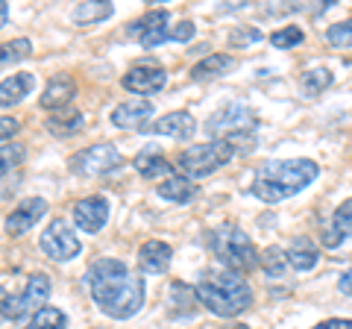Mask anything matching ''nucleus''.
<instances>
[{
    "mask_svg": "<svg viewBox=\"0 0 352 329\" xmlns=\"http://www.w3.org/2000/svg\"><path fill=\"white\" fill-rule=\"evenodd\" d=\"M30 53H32L30 39L6 41V45H0V68H9V65H15V62H21V59H27Z\"/></svg>",
    "mask_w": 352,
    "mask_h": 329,
    "instance_id": "28",
    "label": "nucleus"
},
{
    "mask_svg": "<svg viewBox=\"0 0 352 329\" xmlns=\"http://www.w3.org/2000/svg\"><path fill=\"white\" fill-rule=\"evenodd\" d=\"M302 30L300 27H282L276 32H270V45L273 47H279V50H291L296 45H302Z\"/></svg>",
    "mask_w": 352,
    "mask_h": 329,
    "instance_id": "30",
    "label": "nucleus"
},
{
    "mask_svg": "<svg viewBox=\"0 0 352 329\" xmlns=\"http://www.w3.org/2000/svg\"><path fill=\"white\" fill-rule=\"evenodd\" d=\"M156 194L170 203H191L197 197V185L188 177H182V173H170L168 180H162L156 185Z\"/></svg>",
    "mask_w": 352,
    "mask_h": 329,
    "instance_id": "22",
    "label": "nucleus"
},
{
    "mask_svg": "<svg viewBox=\"0 0 352 329\" xmlns=\"http://www.w3.org/2000/svg\"><path fill=\"white\" fill-rule=\"evenodd\" d=\"M326 41L332 47H340V50H346L352 47V18L344 21V24H332L326 30Z\"/></svg>",
    "mask_w": 352,
    "mask_h": 329,
    "instance_id": "31",
    "label": "nucleus"
},
{
    "mask_svg": "<svg viewBox=\"0 0 352 329\" xmlns=\"http://www.w3.org/2000/svg\"><path fill=\"white\" fill-rule=\"evenodd\" d=\"M124 89L132 92V94H141V97H150L164 89V83H168V74H164L162 65L156 62H135L132 68L124 74Z\"/></svg>",
    "mask_w": 352,
    "mask_h": 329,
    "instance_id": "11",
    "label": "nucleus"
},
{
    "mask_svg": "<svg viewBox=\"0 0 352 329\" xmlns=\"http://www.w3.org/2000/svg\"><path fill=\"white\" fill-rule=\"evenodd\" d=\"M256 129V115L244 103H229L206 120V133L214 138H229L238 133H252Z\"/></svg>",
    "mask_w": 352,
    "mask_h": 329,
    "instance_id": "8",
    "label": "nucleus"
},
{
    "mask_svg": "<svg viewBox=\"0 0 352 329\" xmlns=\"http://www.w3.org/2000/svg\"><path fill=\"white\" fill-rule=\"evenodd\" d=\"M338 288H340V294H346V297H352V268L344 273V277H340Z\"/></svg>",
    "mask_w": 352,
    "mask_h": 329,
    "instance_id": "37",
    "label": "nucleus"
},
{
    "mask_svg": "<svg viewBox=\"0 0 352 329\" xmlns=\"http://www.w3.org/2000/svg\"><path fill=\"white\" fill-rule=\"evenodd\" d=\"M88 291L100 312L115 317V321H129L144 306V279L135 270H129L118 259H97L88 268Z\"/></svg>",
    "mask_w": 352,
    "mask_h": 329,
    "instance_id": "1",
    "label": "nucleus"
},
{
    "mask_svg": "<svg viewBox=\"0 0 352 329\" xmlns=\"http://www.w3.org/2000/svg\"><path fill=\"white\" fill-rule=\"evenodd\" d=\"M335 83V76L329 68H308L302 76H300V89L305 97H317V94H323L329 85Z\"/></svg>",
    "mask_w": 352,
    "mask_h": 329,
    "instance_id": "25",
    "label": "nucleus"
},
{
    "mask_svg": "<svg viewBox=\"0 0 352 329\" xmlns=\"http://www.w3.org/2000/svg\"><path fill=\"white\" fill-rule=\"evenodd\" d=\"M153 118V100H126L112 109V124L120 129H144V120Z\"/></svg>",
    "mask_w": 352,
    "mask_h": 329,
    "instance_id": "16",
    "label": "nucleus"
},
{
    "mask_svg": "<svg viewBox=\"0 0 352 329\" xmlns=\"http://www.w3.org/2000/svg\"><path fill=\"white\" fill-rule=\"evenodd\" d=\"M311 329H352V321L349 317H332V321H323V323H317Z\"/></svg>",
    "mask_w": 352,
    "mask_h": 329,
    "instance_id": "36",
    "label": "nucleus"
},
{
    "mask_svg": "<svg viewBox=\"0 0 352 329\" xmlns=\"http://www.w3.org/2000/svg\"><path fill=\"white\" fill-rule=\"evenodd\" d=\"M27 329H68V315L62 309H53V306H41V309L32 315Z\"/></svg>",
    "mask_w": 352,
    "mask_h": 329,
    "instance_id": "27",
    "label": "nucleus"
},
{
    "mask_svg": "<svg viewBox=\"0 0 352 329\" xmlns=\"http://www.w3.org/2000/svg\"><path fill=\"white\" fill-rule=\"evenodd\" d=\"M320 241H323V247H329V250H338L340 244L352 241V197H349V200H344L335 209L332 221L323 226Z\"/></svg>",
    "mask_w": 352,
    "mask_h": 329,
    "instance_id": "15",
    "label": "nucleus"
},
{
    "mask_svg": "<svg viewBox=\"0 0 352 329\" xmlns=\"http://www.w3.org/2000/svg\"><path fill=\"white\" fill-rule=\"evenodd\" d=\"M50 297V277L47 273H32L27 279L21 294H6L3 306H0V317L6 321H24L27 315L38 312Z\"/></svg>",
    "mask_w": 352,
    "mask_h": 329,
    "instance_id": "6",
    "label": "nucleus"
},
{
    "mask_svg": "<svg viewBox=\"0 0 352 329\" xmlns=\"http://www.w3.org/2000/svg\"><path fill=\"white\" fill-rule=\"evenodd\" d=\"M170 12L168 9H153V12H147L144 18H138L135 24H129L126 27V36L129 39H135L144 50H153V47H159L164 45V41H170Z\"/></svg>",
    "mask_w": 352,
    "mask_h": 329,
    "instance_id": "9",
    "label": "nucleus"
},
{
    "mask_svg": "<svg viewBox=\"0 0 352 329\" xmlns=\"http://www.w3.org/2000/svg\"><path fill=\"white\" fill-rule=\"evenodd\" d=\"M3 300H6V288H0V306H3Z\"/></svg>",
    "mask_w": 352,
    "mask_h": 329,
    "instance_id": "39",
    "label": "nucleus"
},
{
    "mask_svg": "<svg viewBox=\"0 0 352 329\" xmlns=\"http://www.w3.org/2000/svg\"><path fill=\"white\" fill-rule=\"evenodd\" d=\"M170 259H173V247L164 244L159 238L144 241L138 250V265L144 273H164L170 268Z\"/></svg>",
    "mask_w": 352,
    "mask_h": 329,
    "instance_id": "17",
    "label": "nucleus"
},
{
    "mask_svg": "<svg viewBox=\"0 0 352 329\" xmlns=\"http://www.w3.org/2000/svg\"><path fill=\"white\" fill-rule=\"evenodd\" d=\"M120 164H124V156L115 145H91L71 156V168L85 177H106V173H115Z\"/></svg>",
    "mask_w": 352,
    "mask_h": 329,
    "instance_id": "7",
    "label": "nucleus"
},
{
    "mask_svg": "<svg viewBox=\"0 0 352 329\" xmlns=\"http://www.w3.org/2000/svg\"><path fill=\"white\" fill-rule=\"evenodd\" d=\"M32 89H36V76L27 74V71L6 76V80L0 83V106L9 109V106L21 103V100H24V97H27Z\"/></svg>",
    "mask_w": 352,
    "mask_h": 329,
    "instance_id": "20",
    "label": "nucleus"
},
{
    "mask_svg": "<svg viewBox=\"0 0 352 329\" xmlns=\"http://www.w3.org/2000/svg\"><path fill=\"white\" fill-rule=\"evenodd\" d=\"M132 168H135L144 180H159V177H170L173 173V164L162 156V153H153V150H144L132 159Z\"/></svg>",
    "mask_w": 352,
    "mask_h": 329,
    "instance_id": "24",
    "label": "nucleus"
},
{
    "mask_svg": "<svg viewBox=\"0 0 352 329\" xmlns=\"http://www.w3.org/2000/svg\"><path fill=\"white\" fill-rule=\"evenodd\" d=\"M206 247L223 270L235 273H250L258 268V250L252 244V238L241 229L238 224H223L206 233Z\"/></svg>",
    "mask_w": 352,
    "mask_h": 329,
    "instance_id": "4",
    "label": "nucleus"
},
{
    "mask_svg": "<svg viewBox=\"0 0 352 329\" xmlns=\"http://www.w3.org/2000/svg\"><path fill=\"white\" fill-rule=\"evenodd\" d=\"M21 129V120L18 118H6V115H0V145H3L6 138H12L15 133Z\"/></svg>",
    "mask_w": 352,
    "mask_h": 329,
    "instance_id": "35",
    "label": "nucleus"
},
{
    "mask_svg": "<svg viewBox=\"0 0 352 329\" xmlns=\"http://www.w3.org/2000/svg\"><path fill=\"white\" fill-rule=\"evenodd\" d=\"M21 159H24V147L21 145H0V177H6L9 171H15Z\"/></svg>",
    "mask_w": 352,
    "mask_h": 329,
    "instance_id": "32",
    "label": "nucleus"
},
{
    "mask_svg": "<svg viewBox=\"0 0 352 329\" xmlns=\"http://www.w3.org/2000/svg\"><path fill=\"white\" fill-rule=\"evenodd\" d=\"M85 127V115L80 112V109H59L56 115H50L47 118V129L53 136H59V138H68V136H76L80 129Z\"/></svg>",
    "mask_w": 352,
    "mask_h": 329,
    "instance_id": "23",
    "label": "nucleus"
},
{
    "mask_svg": "<svg viewBox=\"0 0 352 329\" xmlns=\"http://www.w3.org/2000/svg\"><path fill=\"white\" fill-rule=\"evenodd\" d=\"M6 18H9V3L6 0H0V27L6 24Z\"/></svg>",
    "mask_w": 352,
    "mask_h": 329,
    "instance_id": "38",
    "label": "nucleus"
},
{
    "mask_svg": "<svg viewBox=\"0 0 352 329\" xmlns=\"http://www.w3.org/2000/svg\"><path fill=\"white\" fill-rule=\"evenodd\" d=\"M41 250L53 262H71L82 250V244H80V238L74 235V229L56 217V221H50V226L41 233Z\"/></svg>",
    "mask_w": 352,
    "mask_h": 329,
    "instance_id": "10",
    "label": "nucleus"
},
{
    "mask_svg": "<svg viewBox=\"0 0 352 329\" xmlns=\"http://www.w3.org/2000/svg\"><path fill=\"white\" fill-rule=\"evenodd\" d=\"M285 259H288V268L305 273V270L317 268V262H320V250H317V244H314L311 238L300 235V238L291 241L288 250H285Z\"/></svg>",
    "mask_w": 352,
    "mask_h": 329,
    "instance_id": "19",
    "label": "nucleus"
},
{
    "mask_svg": "<svg viewBox=\"0 0 352 329\" xmlns=\"http://www.w3.org/2000/svg\"><path fill=\"white\" fill-rule=\"evenodd\" d=\"M235 56H229V53H212V56H206L203 62H197L191 68V80L194 83H208V80H217V76H223L235 68Z\"/></svg>",
    "mask_w": 352,
    "mask_h": 329,
    "instance_id": "21",
    "label": "nucleus"
},
{
    "mask_svg": "<svg viewBox=\"0 0 352 329\" xmlns=\"http://www.w3.org/2000/svg\"><path fill=\"white\" fill-rule=\"evenodd\" d=\"M226 329H250V326H244V323H238V326H226Z\"/></svg>",
    "mask_w": 352,
    "mask_h": 329,
    "instance_id": "40",
    "label": "nucleus"
},
{
    "mask_svg": "<svg viewBox=\"0 0 352 329\" xmlns=\"http://www.w3.org/2000/svg\"><path fill=\"white\" fill-rule=\"evenodd\" d=\"M261 39V32L256 27H250V30H235L232 32V39H229V45L238 47V45H252V41H258Z\"/></svg>",
    "mask_w": 352,
    "mask_h": 329,
    "instance_id": "33",
    "label": "nucleus"
},
{
    "mask_svg": "<svg viewBox=\"0 0 352 329\" xmlns=\"http://www.w3.org/2000/svg\"><path fill=\"white\" fill-rule=\"evenodd\" d=\"M264 273L267 277H273V279H279L285 270H288V259H285V250L282 247H267L264 250Z\"/></svg>",
    "mask_w": 352,
    "mask_h": 329,
    "instance_id": "29",
    "label": "nucleus"
},
{
    "mask_svg": "<svg viewBox=\"0 0 352 329\" xmlns=\"http://www.w3.org/2000/svg\"><path fill=\"white\" fill-rule=\"evenodd\" d=\"M115 12V6L112 3H103V0H94V3H80V6H74V12L71 18L76 21V24H97V21H106L109 15Z\"/></svg>",
    "mask_w": 352,
    "mask_h": 329,
    "instance_id": "26",
    "label": "nucleus"
},
{
    "mask_svg": "<svg viewBox=\"0 0 352 329\" xmlns=\"http://www.w3.org/2000/svg\"><path fill=\"white\" fill-rule=\"evenodd\" d=\"M317 173H320V164L314 159H270L256 171L250 191L264 203H282L305 191L317 180Z\"/></svg>",
    "mask_w": 352,
    "mask_h": 329,
    "instance_id": "2",
    "label": "nucleus"
},
{
    "mask_svg": "<svg viewBox=\"0 0 352 329\" xmlns=\"http://www.w3.org/2000/svg\"><path fill=\"white\" fill-rule=\"evenodd\" d=\"M194 297L217 317H238L252 306V288L241 273L214 268L194 285Z\"/></svg>",
    "mask_w": 352,
    "mask_h": 329,
    "instance_id": "3",
    "label": "nucleus"
},
{
    "mask_svg": "<svg viewBox=\"0 0 352 329\" xmlns=\"http://www.w3.org/2000/svg\"><path fill=\"white\" fill-rule=\"evenodd\" d=\"M44 212H47V200H44V197H27V200H21L12 209V215L6 217V224H3L6 233L12 238L30 233V229L44 217Z\"/></svg>",
    "mask_w": 352,
    "mask_h": 329,
    "instance_id": "12",
    "label": "nucleus"
},
{
    "mask_svg": "<svg viewBox=\"0 0 352 329\" xmlns=\"http://www.w3.org/2000/svg\"><path fill=\"white\" fill-rule=\"evenodd\" d=\"M76 94V83L71 80L68 74H59L53 76V80L47 83V89L41 92V109H47V112H56V109H65L71 103V97Z\"/></svg>",
    "mask_w": 352,
    "mask_h": 329,
    "instance_id": "18",
    "label": "nucleus"
},
{
    "mask_svg": "<svg viewBox=\"0 0 352 329\" xmlns=\"http://www.w3.org/2000/svg\"><path fill=\"white\" fill-rule=\"evenodd\" d=\"M144 133H156V136H168V138H176V141H188L194 133H197V120L191 112H168L164 118H159L156 124H144Z\"/></svg>",
    "mask_w": 352,
    "mask_h": 329,
    "instance_id": "14",
    "label": "nucleus"
},
{
    "mask_svg": "<svg viewBox=\"0 0 352 329\" xmlns=\"http://www.w3.org/2000/svg\"><path fill=\"white\" fill-rule=\"evenodd\" d=\"M194 32H197V30H194L191 21H179V24L170 30V36H168V39H170V41H191V39H194Z\"/></svg>",
    "mask_w": 352,
    "mask_h": 329,
    "instance_id": "34",
    "label": "nucleus"
},
{
    "mask_svg": "<svg viewBox=\"0 0 352 329\" xmlns=\"http://www.w3.org/2000/svg\"><path fill=\"white\" fill-rule=\"evenodd\" d=\"M232 156L235 153L223 138H212V141H206V145H191L188 150H182V156L176 164H179L182 177H188L194 182V180L212 177V173L217 168H223Z\"/></svg>",
    "mask_w": 352,
    "mask_h": 329,
    "instance_id": "5",
    "label": "nucleus"
},
{
    "mask_svg": "<svg viewBox=\"0 0 352 329\" xmlns=\"http://www.w3.org/2000/svg\"><path fill=\"white\" fill-rule=\"evenodd\" d=\"M109 221V200L100 194L85 197V200L74 203V224L82 229V233H100Z\"/></svg>",
    "mask_w": 352,
    "mask_h": 329,
    "instance_id": "13",
    "label": "nucleus"
}]
</instances>
